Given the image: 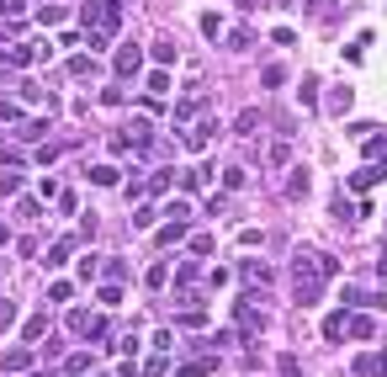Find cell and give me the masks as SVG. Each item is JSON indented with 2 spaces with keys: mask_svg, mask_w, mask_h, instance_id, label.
<instances>
[{
  "mask_svg": "<svg viewBox=\"0 0 387 377\" xmlns=\"http://www.w3.org/2000/svg\"><path fill=\"white\" fill-rule=\"evenodd\" d=\"M324 298V271H318V256L313 250H297L292 256V303L297 308H313Z\"/></svg>",
  "mask_w": 387,
  "mask_h": 377,
  "instance_id": "1",
  "label": "cell"
},
{
  "mask_svg": "<svg viewBox=\"0 0 387 377\" xmlns=\"http://www.w3.org/2000/svg\"><path fill=\"white\" fill-rule=\"evenodd\" d=\"M80 22L90 27V32H117L122 0H85V6H80Z\"/></svg>",
  "mask_w": 387,
  "mask_h": 377,
  "instance_id": "2",
  "label": "cell"
},
{
  "mask_svg": "<svg viewBox=\"0 0 387 377\" xmlns=\"http://www.w3.org/2000/svg\"><path fill=\"white\" fill-rule=\"evenodd\" d=\"M154 144V117H133L122 133H111V149L117 154H128V149H149Z\"/></svg>",
  "mask_w": 387,
  "mask_h": 377,
  "instance_id": "3",
  "label": "cell"
},
{
  "mask_svg": "<svg viewBox=\"0 0 387 377\" xmlns=\"http://www.w3.org/2000/svg\"><path fill=\"white\" fill-rule=\"evenodd\" d=\"M111 70H117V80H133V74L144 70V48H138V43H122V48L111 53Z\"/></svg>",
  "mask_w": 387,
  "mask_h": 377,
  "instance_id": "4",
  "label": "cell"
},
{
  "mask_svg": "<svg viewBox=\"0 0 387 377\" xmlns=\"http://www.w3.org/2000/svg\"><path fill=\"white\" fill-rule=\"evenodd\" d=\"M69 329H74V335H80V329H85V335H107V319L90 314V308H69Z\"/></svg>",
  "mask_w": 387,
  "mask_h": 377,
  "instance_id": "5",
  "label": "cell"
},
{
  "mask_svg": "<svg viewBox=\"0 0 387 377\" xmlns=\"http://www.w3.org/2000/svg\"><path fill=\"white\" fill-rule=\"evenodd\" d=\"M218 138V122L212 117H196V128H186V149H207Z\"/></svg>",
  "mask_w": 387,
  "mask_h": 377,
  "instance_id": "6",
  "label": "cell"
},
{
  "mask_svg": "<svg viewBox=\"0 0 387 377\" xmlns=\"http://www.w3.org/2000/svg\"><path fill=\"white\" fill-rule=\"evenodd\" d=\"M351 308H387V292H366V287H345Z\"/></svg>",
  "mask_w": 387,
  "mask_h": 377,
  "instance_id": "7",
  "label": "cell"
},
{
  "mask_svg": "<svg viewBox=\"0 0 387 377\" xmlns=\"http://www.w3.org/2000/svg\"><path fill=\"white\" fill-rule=\"evenodd\" d=\"M355 377H387V351H366L355 362Z\"/></svg>",
  "mask_w": 387,
  "mask_h": 377,
  "instance_id": "8",
  "label": "cell"
},
{
  "mask_svg": "<svg viewBox=\"0 0 387 377\" xmlns=\"http://www.w3.org/2000/svg\"><path fill=\"white\" fill-rule=\"evenodd\" d=\"M376 335V324L366 314H355V319H345V340H372Z\"/></svg>",
  "mask_w": 387,
  "mask_h": 377,
  "instance_id": "9",
  "label": "cell"
},
{
  "mask_svg": "<svg viewBox=\"0 0 387 377\" xmlns=\"http://www.w3.org/2000/svg\"><path fill=\"white\" fill-rule=\"evenodd\" d=\"M0 366H6V372H32V351H27V345H16V351L0 356Z\"/></svg>",
  "mask_w": 387,
  "mask_h": 377,
  "instance_id": "10",
  "label": "cell"
},
{
  "mask_svg": "<svg viewBox=\"0 0 387 377\" xmlns=\"http://www.w3.org/2000/svg\"><path fill=\"white\" fill-rule=\"evenodd\" d=\"M43 335H48V314H32V319L22 324V340H27V345H37Z\"/></svg>",
  "mask_w": 387,
  "mask_h": 377,
  "instance_id": "11",
  "label": "cell"
},
{
  "mask_svg": "<svg viewBox=\"0 0 387 377\" xmlns=\"http://www.w3.org/2000/svg\"><path fill=\"white\" fill-rule=\"evenodd\" d=\"M382 176H387V165H366V171H355V176H351V186H355V192H366V186H376Z\"/></svg>",
  "mask_w": 387,
  "mask_h": 377,
  "instance_id": "12",
  "label": "cell"
},
{
  "mask_svg": "<svg viewBox=\"0 0 387 377\" xmlns=\"http://www.w3.org/2000/svg\"><path fill=\"white\" fill-rule=\"evenodd\" d=\"M90 366H96V356H90V351H74L69 362H64V372H69V377H85Z\"/></svg>",
  "mask_w": 387,
  "mask_h": 377,
  "instance_id": "13",
  "label": "cell"
},
{
  "mask_svg": "<svg viewBox=\"0 0 387 377\" xmlns=\"http://www.w3.org/2000/svg\"><path fill=\"white\" fill-rule=\"evenodd\" d=\"M85 176H90V186H117L122 181V171H111V165H90Z\"/></svg>",
  "mask_w": 387,
  "mask_h": 377,
  "instance_id": "14",
  "label": "cell"
},
{
  "mask_svg": "<svg viewBox=\"0 0 387 377\" xmlns=\"http://www.w3.org/2000/svg\"><path fill=\"white\" fill-rule=\"evenodd\" d=\"M351 101H355L351 86H334V91H329V112H351Z\"/></svg>",
  "mask_w": 387,
  "mask_h": 377,
  "instance_id": "15",
  "label": "cell"
},
{
  "mask_svg": "<svg viewBox=\"0 0 387 377\" xmlns=\"http://www.w3.org/2000/svg\"><path fill=\"white\" fill-rule=\"evenodd\" d=\"M345 319L351 314H329L324 319V340H345Z\"/></svg>",
  "mask_w": 387,
  "mask_h": 377,
  "instance_id": "16",
  "label": "cell"
},
{
  "mask_svg": "<svg viewBox=\"0 0 387 377\" xmlns=\"http://www.w3.org/2000/svg\"><path fill=\"white\" fill-rule=\"evenodd\" d=\"M239 324H244V329H266V314H260V308H250V303H239Z\"/></svg>",
  "mask_w": 387,
  "mask_h": 377,
  "instance_id": "17",
  "label": "cell"
},
{
  "mask_svg": "<svg viewBox=\"0 0 387 377\" xmlns=\"http://www.w3.org/2000/svg\"><path fill=\"white\" fill-rule=\"evenodd\" d=\"M159 213H170L175 223H186V218H191V202H186V197H175V202H165Z\"/></svg>",
  "mask_w": 387,
  "mask_h": 377,
  "instance_id": "18",
  "label": "cell"
},
{
  "mask_svg": "<svg viewBox=\"0 0 387 377\" xmlns=\"http://www.w3.org/2000/svg\"><path fill=\"white\" fill-rule=\"evenodd\" d=\"M233 128H239V133H254V128H260V112H254V107H244L239 117H233Z\"/></svg>",
  "mask_w": 387,
  "mask_h": 377,
  "instance_id": "19",
  "label": "cell"
},
{
  "mask_svg": "<svg viewBox=\"0 0 387 377\" xmlns=\"http://www.w3.org/2000/svg\"><path fill=\"white\" fill-rule=\"evenodd\" d=\"M69 74H74V80H80V74H96V59H90V53H74V59H69Z\"/></svg>",
  "mask_w": 387,
  "mask_h": 377,
  "instance_id": "20",
  "label": "cell"
},
{
  "mask_svg": "<svg viewBox=\"0 0 387 377\" xmlns=\"http://www.w3.org/2000/svg\"><path fill=\"white\" fill-rule=\"evenodd\" d=\"M74 256V239H59V244H53V250H48V266H64V260H69Z\"/></svg>",
  "mask_w": 387,
  "mask_h": 377,
  "instance_id": "21",
  "label": "cell"
},
{
  "mask_svg": "<svg viewBox=\"0 0 387 377\" xmlns=\"http://www.w3.org/2000/svg\"><path fill=\"white\" fill-rule=\"evenodd\" d=\"M260 86H271V91H276V86H287V70H281V64H266V74H260Z\"/></svg>",
  "mask_w": 387,
  "mask_h": 377,
  "instance_id": "22",
  "label": "cell"
},
{
  "mask_svg": "<svg viewBox=\"0 0 387 377\" xmlns=\"http://www.w3.org/2000/svg\"><path fill=\"white\" fill-rule=\"evenodd\" d=\"M181 223H170V229H159V239H154V250H170V244H175V239H181Z\"/></svg>",
  "mask_w": 387,
  "mask_h": 377,
  "instance_id": "23",
  "label": "cell"
},
{
  "mask_svg": "<svg viewBox=\"0 0 387 377\" xmlns=\"http://www.w3.org/2000/svg\"><path fill=\"white\" fill-rule=\"evenodd\" d=\"M297 101H303V107H318V80H303V86H297Z\"/></svg>",
  "mask_w": 387,
  "mask_h": 377,
  "instance_id": "24",
  "label": "cell"
},
{
  "mask_svg": "<svg viewBox=\"0 0 387 377\" xmlns=\"http://www.w3.org/2000/svg\"><path fill=\"white\" fill-rule=\"evenodd\" d=\"M111 37H117V32H85V43H90L96 53H107V48H111Z\"/></svg>",
  "mask_w": 387,
  "mask_h": 377,
  "instance_id": "25",
  "label": "cell"
},
{
  "mask_svg": "<svg viewBox=\"0 0 387 377\" xmlns=\"http://www.w3.org/2000/svg\"><path fill=\"white\" fill-rule=\"evenodd\" d=\"M159 218V207L154 202H144V207H138V213H133V223H138V229H149V223H154Z\"/></svg>",
  "mask_w": 387,
  "mask_h": 377,
  "instance_id": "26",
  "label": "cell"
},
{
  "mask_svg": "<svg viewBox=\"0 0 387 377\" xmlns=\"http://www.w3.org/2000/svg\"><path fill=\"white\" fill-rule=\"evenodd\" d=\"M276 372L281 377H303V366H297V356H276Z\"/></svg>",
  "mask_w": 387,
  "mask_h": 377,
  "instance_id": "27",
  "label": "cell"
},
{
  "mask_svg": "<svg viewBox=\"0 0 387 377\" xmlns=\"http://www.w3.org/2000/svg\"><path fill=\"white\" fill-rule=\"evenodd\" d=\"M191 250H196V260H207V256H212V234H196Z\"/></svg>",
  "mask_w": 387,
  "mask_h": 377,
  "instance_id": "28",
  "label": "cell"
},
{
  "mask_svg": "<svg viewBox=\"0 0 387 377\" xmlns=\"http://www.w3.org/2000/svg\"><path fill=\"white\" fill-rule=\"evenodd\" d=\"M48 298H53V303H69V298H74V287H69V282H53V287H48Z\"/></svg>",
  "mask_w": 387,
  "mask_h": 377,
  "instance_id": "29",
  "label": "cell"
},
{
  "mask_svg": "<svg viewBox=\"0 0 387 377\" xmlns=\"http://www.w3.org/2000/svg\"><path fill=\"white\" fill-rule=\"evenodd\" d=\"M0 122H22V107H16V101H6V96H0Z\"/></svg>",
  "mask_w": 387,
  "mask_h": 377,
  "instance_id": "30",
  "label": "cell"
},
{
  "mask_svg": "<svg viewBox=\"0 0 387 377\" xmlns=\"http://www.w3.org/2000/svg\"><path fill=\"white\" fill-rule=\"evenodd\" d=\"M154 59H159V64L175 59V43H170V37H159V43H154Z\"/></svg>",
  "mask_w": 387,
  "mask_h": 377,
  "instance_id": "31",
  "label": "cell"
},
{
  "mask_svg": "<svg viewBox=\"0 0 387 377\" xmlns=\"http://www.w3.org/2000/svg\"><path fill=\"white\" fill-rule=\"evenodd\" d=\"M149 91H154V96H165V91H170V74L154 70V74H149Z\"/></svg>",
  "mask_w": 387,
  "mask_h": 377,
  "instance_id": "32",
  "label": "cell"
},
{
  "mask_svg": "<svg viewBox=\"0 0 387 377\" xmlns=\"http://www.w3.org/2000/svg\"><path fill=\"white\" fill-rule=\"evenodd\" d=\"M223 186H229V192H239V186H244V171H239V165H229V171H223Z\"/></svg>",
  "mask_w": 387,
  "mask_h": 377,
  "instance_id": "33",
  "label": "cell"
},
{
  "mask_svg": "<svg viewBox=\"0 0 387 377\" xmlns=\"http://www.w3.org/2000/svg\"><path fill=\"white\" fill-rule=\"evenodd\" d=\"M22 11H27V0H0V16H11V22H16Z\"/></svg>",
  "mask_w": 387,
  "mask_h": 377,
  "instance_id": "34",
  "label": "cell"
},
{
  "mask_svg": "<svg viewBox=\"0 0 387 377\" xmlns=\"http://www.w3.org/2000/svg\"><path fill=\"white\" fill-rule=\"evenodd\" d=\"M229 48H250V27H233V32H229Z\"/></svg>",
  "mask_w": 387,
  "mask_h": 377,
  "instance_id": "35",
  "label": "cell"
},
{
  "mask_svg": "<svg viewBox=\"0 0 387 377\" xmlns=\"http://www.w3.org/2000/svg\"><path fill=\"white\" fill-rule=\"evenodd\" d=\"M43 133H48V122H43V117H37V122H22V138H43Z\"/></svg>",
  "mask_w": 387,
  "mask_h": 377,
  "instance_id": "36",
  "label": "cell"
},
{
  "mask_svg": "<svg viewBox=\"0 0 387 377\" xmlns=\"http://www.w3.org/2000/svg\"><path fill=\"white\" fill-rule=\"evenodd\" d=\"M0 192H6V197H11V192H22V176H16V171H6V176H0Z\"/></svg>",
  "mask_w": 387,
  "mask_h": 377,
  "instance_id": "37",
  "label": "cell"
},
{
  "mask_svg": "<svg viewBox=\"0 0 387 377\" xmlns=\"http://www.w3.org/2000/svg\"><path fill=\"white\" fill-rule=\"evenodd\" d=\"M271 43H281V48H292V43H297V32H292V27H276V32H271Z\"/></svg>",
  "mask_w": 387,
  "mask_h": 377,
  "instance_id": "38",
  "label": "cell"
},
{
  "mask_svg": "<svg viewBox=\"0 0 387 377\" xmlns=\"http://www.w3.org/2000/svg\"><path fill=\"white\" fill-rule=\"evenodd\" d=\"M101 303H107V308L122 303V287H117V282H107V287H101Z\"/></svg>",
  "mask_w": 387,
  "mask_h": 377,
  "instance_id": "39",
  "label": "cell"
},
{
  "mask_svg": "<svg viewBox=\"0 0 387 377\" xmlns=\"http://www.w3.org/2000/svg\"><path fill=\"white\" fill-rule=\"evenodd\" d=\"M11 319H16V303H11V298H0V329L11 324Z\"/></svg>",
  "mask_w": 387,
  "mask_h": 377,
  "instance_id": "40",
  "label": "cell"
},
{
  "mask_svg": "<svg viewBox=\"0 0 387 377\" xmlns=\"http://www.w3.org/2000/svg\"><path fill=\"white\" fill-rule=\"evenodd\" d=\"M239 11H260V0H239Z\"/></svg>",
  "mask_w": 387,
  "mask_h": 377,
  "instance_id": "41",
  "label": "cell"
},
{
  "mask_svg": "<svg viewBox=\"0 0 387 377\" xmlns=\"http://www.w3.org/2000/svg\"><path fill=\"white\" fill-rule=\"evenodd\" d=\"M6 239H11V229H6V223H0V244H6Z\"/></svg>",
  "mask_w": 387,
  "mask_h": 377,
  "instance_id": "42",
  "label": "cell"
},
{
  "mask_svg": "<svg viewBox=\"0 0 387 377\" xmlns=\"http://www.w3.org/2000/svg\"><path fill=\"white\" fill-rule=\"evenodd\" d=\"M22 377H43V372H22Z\"/></svg>",
  "mask_w": 387,
  "mask_h": 377,
  "instance_id": "43",
  "label": "cell"
},
{
  "mask_svg": "<svg viewBox=\"0 0 387 377\" xmlns=\"http://www.w3.org/2000/svg\"><path fill=\"white\" fill-rule=\"evenodd\" d=\"M281 6H292V0H281Z\"/></svg>",
  "mask_w": 387,
  "mask_h": 377,
  "instance_id": "44",
  "label": "cell"
}]
</instances>
